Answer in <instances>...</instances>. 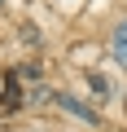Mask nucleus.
Masks as SVG:
<instances>
[{
  "label": "nucleus",
  "mask_w": 127,
  "mask_h": 132,
  "mask_svg": "<svg viewBox=\"0 0 127 132\" xmlns=\"http://www.w3.org/2000/svg\"><path fill=\"white\" fill-rule=\"evenodd\" d=\"M0 106H5V110H18L22 106V93H18V71L5 79V93H0Z\"/></svg>",
  "instance_id": "nucleus-1"
},
{
  "label": "nucleus",
  "mask_w": 127,
  "mask_h": 132,
  "mask_svg": "<svg viewBox=\"0 0 127 132\" xmlns=\"http://www.w3.org/2000/svg\"><path fill=\"white\" fill-rule=\"evenodd\" d=\"M61 106H66V110H70L75 119H83V123H101V119H96V110H88V106H83L79 97H66V93H61Z\"/></svg>",
  "instance_id": "nucleus-2"
},
{
  "label": "nucleus",
  "mask_w": 127,
  "mask_h": 132,
  "mask_svg": "<svg viewBox=\"0 0 127 132\" xmlns=\"http://www.w3.org/2000/svg\"><path fill=\"white\" fill-rule=\"evenodd\" d=\"M114 57H118V62L127 66V22H123V27L114 31Z\"/></svg>",
  "instance_id": "nucleus-3"
},
{
  "label": "nucleus",
  "mask_w": 127,
  "mask_h": 132,
  "mask_svg": "<svg viewBox=\"0 0 127 132\" xmlns=\"http://www.w3.org/2000/svg\"><path fill=\"white\" fill-rule=\"evenodd\" d=\"M88 84H92V93H96L101 101L110 97V79H105V75H96V71H92V75H88Z\"/></svg>",
  "instance_id": "nucleus-4"
},
{
  "label": "nucleus",
  "mask_w": 127,
  "mask_h": 132,
  "mask_svg": "<svg viewBox=\"0 0 127 132\" xmlns=\"http://www.w3.org/2000/svg\"><path fill=\"white\" fill-rule=\"evenodd\" d=\"M0 5H5V0H0Z\"/></svg>",
  "instance_id": "nucleus-5"
}]
</instances>
